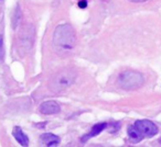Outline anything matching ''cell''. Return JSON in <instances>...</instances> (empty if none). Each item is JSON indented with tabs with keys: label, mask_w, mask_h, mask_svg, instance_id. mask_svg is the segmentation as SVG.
<instances>
[{
	"label": "cell",
	"mask_w": 161,
	"mask_h": 147,
	"mask_svg": "<svg viewBox=\"0 0 161 147\" xmlns=\"http://www.w3.org/2000/svg\"><path fill=\"white\" fill-rule=\"evenodd\" d=\"M160 143H161V139H160Z\"/></svg>",
	"instance_id": "cell-13"
},
{
	"label": "cell",
	"mask_w": 161,
	"mask_h": 147,
	"mask_svg": "<svg viewBox=\"0 0 161 147\" xmlns=\"http://www.w3.org/2000/svg\"><path fill=\"white\" fill-rule=\"evenodd\" d=\"M76 78V73L71 68H64L58 71L51 79L49 84L50 89L53 92H61L66 90L74 84Z\"/></svg>",
	"instance_id": "cell-2"
},
{
	"label": "cell",
	"mask_w": 161,
	"mask_h": 147,
	"mask_svg": "<svg viewBox=\"0 0 161 147\" xmlns=\"http://www.w3.org/2000/svg\"><path fill=\"white\" fill-rule=\"evenodd\" d=\"M86 6H87V3H86L85 0H82V1H80V3H78V7H80V8H85Z\"/></svg>",
	"instance_id": "cell-11"
},
{
	"label": "cell",
	"mask_w": 161,
	"mask_h": 147,
	"mask_svg": "<svg viewBox=\"0 0 161 147\" xmlns=\"http://www.w3.org/2000/svg\"><path fill=\"white\" fill-rule=\"evenodd\" d=\"M107 127V123H98V124L94 125V126L92 127V129H91V132L88 134H86V135L83 136V138H82V142L85 143L87 139H90V138L94 137V136L98 135L101 132H103L104 129Z\"/></svg>",
	"instance_id": "cell-7"
},
{
	"label": "cell",
	"mask_w": 161,
	"mask_h": 147,
	"mask_svg": "<svg viewBox=\"0 0 161 147\" xmlns=\"http://www.w3.org/2000/svg\"><path fill=\"white\" fill-rule=\"evenodd\" d=\"M12 134H14V137L16 138V140L21 146H28V145H29V138H28V136L22 132L21 127H19V126L14 127V131H12Z\"/></svg>",
	"instance_id": "cell-8"
},
{
	"label": "cell",
	"mask_w": 161,
	"mask_h": 147,
	"mask_svg": "<svg viewBox=\"0 0 161 147\" xmlns=\"http://www.w3.org/2000/svg\"><path fill=\"white\" fill-rule=\"evenodd\" d=\"M54 46L58 51L69 52L76 44V34L72 25L61 24L55 29L53 38Z\"/></svg>",
	"instance_id": "cell-1"
},
{
	"label": "cell",
	"mask_w": 161,
	"mask_h": 147,
	"mask_svg": "<svg viewBox=\"0 0 161 147\" xmlns=\"http://www.w3.org/2000/svg\"><path fill=\"white\" fill-rule=\"evenodd\" d=\"M134 126L136 127L139 135L142 138L151 137V136H154L158 133V127L156 126V124H153L149 120H138L135 122Z\"/></svg>",
	"instance_id": "cell-4"
},
{
	"label": "cell",
	"mask_w": 161,
	"mask_h": 147,
	"mask_svg": "<svg viewBox=\"0 0 161 147\" xmlns=\"http://www.w3.org/2000/svg\"><path fill=\"white\" fill-rule=\"evenodd\" d=\"M145 83L143 76L140 73L134 70H127L120 74L118 77V84L126 90H132L141 87Z\"/></svg>",
	"instance_id": "cell-3"
},
{
	"label": "cell",
	"mask_w": 161,
	"mask_h": 147,
	"mask_svg": "<svg viewBox=\"0 0 161 147\" xmlns=\"http://www.w3.org/2000/svg\"><path fill=\"white\" fill-rule=\"evenodd\" d=\"M3 55H5V51H3V38L0 36V60L3 58Z\"/></svg>",
	"instance_id": "cell-10"
},
{
	"label": "cell",
	"mask_w": 161,
	"mask_h": 147,
	"mask_svg": "<svg viewBox=\"0 0 161 147\" xmlns=\"http://www.w3.org/2000/svg\"><path fill=\"white\" fill-rule=\"evenodd\" d=\"M39 111L43 114H47V115L55 114V113H58V112H60V105H58V103L55 102V101H47V102H43L42 104L40 105Z\"/></svg>",
	"instance_id": "cell-5"
},
{
	"label": "cell",
	"mask_w": 161,
	"mask_h": 147,
	"mask_svg": "<svg viewBox=\"0 0 161 147\" xmlns=\"http://www.w3.org/2000/svg\"><path fill=\"white\" fill-rule=\"evenodd\" d=\"M40 140H41V143H43V144L47 145V146H55V145L60 144V142H61L58 136L54 135V134H51V133H45V134H43V135H41Z\"/></svg>",
	"instance_id": "cell-6"
},
{
	"label": "cell",
	"mask_w": 161,
	"mask_h": 147,
	"mask_svg": "<svg viewBox=\"0 0 161 147\" xmlns=\"http://www.w3.org/2000/svg\"><path fill=\"white\" fill-rule=\"evenodd\" d=\"M127 133H128V136H129L130 140H131L132 143H138L142 139V137L139 135L138 131H137L136 127H135L134 125H130V126L128 127Z\"/></svg>",
	"instance_id": "cell-9"
},
{
	"label": "cell",
	"mask_w": 161,
	"mask_h": 147,
	"mask_svg": "<svg viewBox=\"0 0 161 147\" xmlns=\"http://www.w3.org/2000/svg\"><path fill=\"white\" fill-rule=\"evenodd\" d=\"M129 1H131V3H145L147 0H129Z\"/></svg>",
	"instance_id": "cell-12"
}]
</instances>
